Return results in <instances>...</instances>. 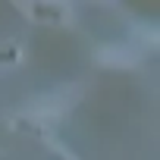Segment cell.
I'll return each mask as SVG.
<instances>
[{
    "mask_svg": "<svg viewBox=\"0 0 160 160\" xmlns=\"http://www.w3.org/2000/svg\"><path fill=\"white\" fill-rule=\"evenodd\" d=\"M98 63H104V66H119V69H132L135 63H138V53L135 50H129V47H101L98 50Z\"/></svg>",
    "mask_w": 160,
    "mask_h": 160,
    "instance_id": "cell-1",
    "label": "cell"
},
{
    "mask_svg": "<svg viewBox=\"0 0 160 160\" xmlns=\"http://www.w3.org/2000/svg\"><path fill=\"white\" fill-rule=\"evenodd\" d=\"M60 113H63V101L60 98H38L32 104V119H38V122H50Z\"/></svg>",
    "mask_w": 160,
    "mask_h": 160,
    "instance_id": "cell-2",
    "label": "cell"
},
{
    "mask_svg": "<svg viewBox=\"0 0 160 160\" xmlns=\"http://www.w3.org/2000/svg\"><path fill=\"white\" fill-rule=\"evenodd\" d=\"M32 13H35V16H41V19H57V22L69 16V10H66V7H32Z\"/></svg>",
    "mask_w": 160,
    "mask_h": 160,
    "instance_id": "cell-3",
    "label": "cell"
}]
</instances>
